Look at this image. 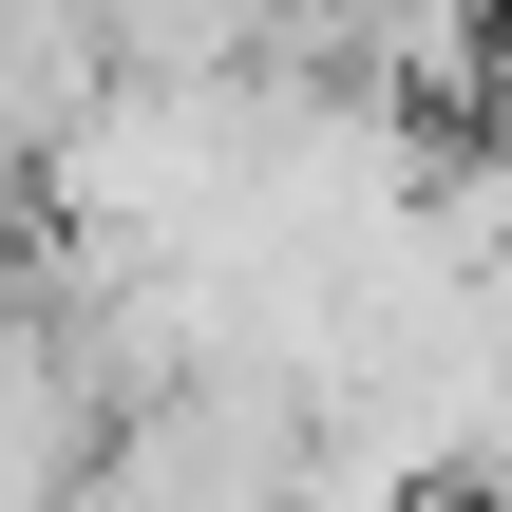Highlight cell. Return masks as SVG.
Masks as SVG:
<instances>
[{
  "label": "cell",
  "instance_id": "1",
  "mask_svg": "<svg viewBox=\"0 0 512 512\" xmlns=\"http://www.w3.org/2000/svg\"><path fill=\"white\" fill-rule=\"evenodd\" d=\"M399 512H494V494H399Z\"/></svg>",
  "mask_w": 512,
  "mask_h": 512
}]
</instances>
